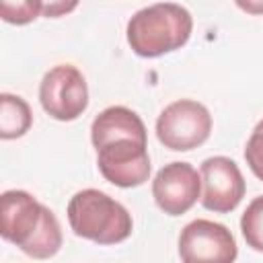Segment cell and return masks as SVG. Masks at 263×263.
<instances>
[{
  "mask_svg": "<svg viewBox=\"0 0 263 263\" xmlns=\"http://www.w3.org/2000/svg\"><path fill=\"white\" fill-rule=\"evenodd\" d=\"M240 230H242L247 245L253 251L263 253V195L255 197L247 205L240 218Z\"/></svg>",
  "mask_w": 263,
  "mask_h": 263,
  "instance_id": "11",
  "label": "cell"
},
{
  "mask_svg": "<svg viewBox=\"0 0 263 263\" xmlns=\"http://www.w3.org/2000/svg\"><path fill=\"white\" fill-rule=\"evenodd\" d=\"M234 4L247 14H255V16L263 14V0H234Z\"/></svg>",
  "mask_w": 263,
  "mask_h": 263,
  "instance_id": "15",
  "label": "cell"
},
{
  "mask_svg": "<svg viewBox=\"0 0 263 263\" xmlns=\"http://www.w3.org/2000/svg\"><path fill=\"white\" fill-rule=\"evenodd\" d=\"M152 197L164 214L181 216L201 199V175L189 162H168L152 181Z\"/></svg>",
  "mask_w": 263,
  "mask_h": 263,
  "instance_id": "9",
  "label": "cell"
},
{
  "mask_svg": "<svg viewBox=\"0 0 263 263\" xmlns=\"http://www.w3.org/2000/svg\"><path fill=\"white\" fill-rule=\"evenodd\" d=\"M68 222L76 236L97 245L123 242L132 230V214L99 189H82L68 201Z\"/></svg>",
  "mask_w": 263,
  "mask_h": 263,
  "instance_id": "4",
  "label": "cell"
},
{
  "mask_svg": "<svg viewBox=\"0 0 263 263\" xmlns=\"http://www.w3.org/2000/svg\"><path fill=\"white\" fill-rule=\"evenodd\" d=\"M245 160L253 175L263 181V119L255 125L251 138L247 140L245 146Z\"/></svg>",
  "mask_w": 263,
  "mask_h": 263,
  "instance_id": "13",
  "label": "cell"
},
{
  "mask_svg": "<svg viewBox=\"0 0 263 263\" xmlns=\"http://www.w3.org/2000/svg\"><path fill=\"white\" fill-rule=\"evenodd\" d=\"M80 0H41V14L45 18H60L70 14Z\"/></svg>",
  "mask_w": 263,
  "mask_h": 263,
  "instance_id": "14",
  "label": "cell"
},
{
  "mask_svg": "<svg viewBox=\"0 0 263 263\" xmlns=\"http://www.w3.org/2000/svg\"><path fill=\"white\" fill-rule=\"evenodd\" d=\"M0 234L33 259H49L62 247L55 214L21 189L0 195Z\"/></svg>",
  "mask_w": 263,
  "mask_h": 263,
  "instance_id": "1",
  "label": "cell"
},
{
  "mask_svg": "<svg viewBox=\"0 0 263 263\" xmlns=\"http://www.w3.org/2000/svg\"><path fill=\"white\" fill-rule=\"evenodd\" d=\"M33 123V113L27 101L18 95L2 92L0 95V138L14 140L29 132Z\"/></svg>",
  "mask_w": 263,
  "mask_h": 263,
  "instance_id": "10",
  "label": "cell"
},
{
  "mask_svg": "<svg viewBox=\"0 0 263 263\" xmlns=\"http://www.w3.org/2000/svg\"><path fill=\"white\" fill-rule=\"evenodd\" d=\"M101 175L123 189L138 187L150 177L146 127L115 125L92 140Z\"/></svg>",
  "mask_w": 263,
  "mask_h": 263,
  "instance_id": "3",
  "label": "cell"
},
{
  "mask_svg": "<svg viewBox=\"0 0 263 263\" xmlns=\"http://www.w3.org/2000/svg\"><path fill=\"white\" fill-rule=\"evenodd\" d=\"M43 111L58 121H74L88 107V86L82 72L72 64L53 66L39 84Z\"/></svg>",
  "mask_w": 263,
  "mask_h": 263,
  "instance_id": "6",
  "label": "cell"
},
{
  "mask_svg": "<svg viewBox=\"0 0 263 263\" xmlns=\"http://www.w3.org/2000/svg\"><path fill=\"white\" fill-rule=\"evenodd\" d=\"M236 255V240L220 222L197 218L181 230L179 257L185 263H232Z\"/></svg>",
  "mask_w": 263,
  "mask_h": 263,
  "instance_id": "7",
  "label": "cell"
},
{
  "mask_svg": "<svg viewBox=\"0 0 263 263\" xmlns=\"http://www.w3.org/2000/svg\"><path fill=\"white\" fill-rule=\"evenodd\" d=\"M201 175V205L216 214H228L242 201L247 185L242 173L228 156L205 158L199 166Z\"/></svg>",
  "mask_w": 263,
  "mask_h": 263,
  "instance_id": "8",
  "label": "cell"
},
{
  "mask_svg": "<svg viewBox=\"0 0 263 263\" xmlns=\"http://www.w3.org/2000/svg\"><path fill=\"white\" fill-rule=\"evenodd\" d=\"M41 14V0H0V16L10 25H29Z\"/></svg>",
  "mask_w": 263,
  "mask_h": 263,
  "instance_id": "12",
  "label": "cell"
},
{
  "mask_svg": "<svg viewBox=\"0 0 263 263\" xmlns=\"http://www.w3.org/2000/svg\"><path fill=\"white\" fill-rule=\"evenodd\" d=\"M210 134L212 115L201 103L193 99H179L166 105L156 119L158 142L175 152H187L201 146Z\"/></svg>",
  "mask_w": 263,
  "mask_h": 263,
  "instance_id": "5",
  "label": "cell"
},
{
  "mask_svg": "<svg viewBox=\"0 0 263 263\" xmlns=\"http://www.w3.org/2000/svg\"><path fill=\"white\" fill-rule=\"evenodd\" d=\"M193 31L191 12L175 2H156L127 21V43L140 58H158L181 49Z\"/></svg>",
  "mask_w": 263,
  "mask_h": 263,
  "instance_id": "2",
  "label": "cell"
}]
</instances>
